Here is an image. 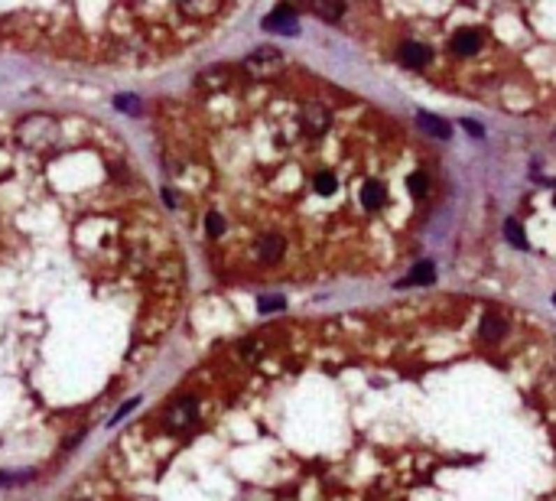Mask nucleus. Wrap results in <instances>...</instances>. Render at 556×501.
Here are the masks:
<instances>
[{"instance_id":"7ed1b4c3","label":"nucleus","mask_w":556,"mask_h":501,"mask_svg":"<svg viewBox=\"0 0 556 501\" xmlns=\"http://www.w3.org/2000/svg\"><path fill=\"white\" fill-rule=\"evenodd\" d=\"M147 117L163 202L231 290L394 274L446 199L423 133L283 49L202 68Z\"/></svg>"},{"instance_id":"423d86ee","label":"nucleus","mask_w":556,"mask_h":501,"mask_svg":"<svg viewBox=\"0 0 556 501\" xmlns=\"http://www.w3.org/2000/svg\"><path fill=\"white\" fill-rule=\"evenodd\" d=\"M267 27L270 29H286V33H293V27H296V17H293L290 7H280L274 10L270 17H267Z\"/></svg>"},{"instance_id":"f03ea898","label":"nucleus","mask_w":556,"mask_h":501,"mask_svg":"<svg viewBox=\"0 0 556 501\" xmlns=\"http://www.w3.org/2000/svg\"><path fill=\"white\" fill-rule=\"evenodd\" d=\"M189 261L111 124L0 114V485L66 465L176 332Z\"/></svg>"},{"instance_id":"39448f33","label":"nucleus","mask_w":556,"mask_h":501,"mask_svg":"<svg viewBox=\"0 0 556 501\" xmlns=\"http://www.w3.org/2000/svg\"><path fill=\"white\" fill-rule=\"evenodd\" d=\"M241 3H23L0 7V56L92 72L170 66L221 36Z\"/></svg>"},{"instance_id":"f257e3e1","label":"nucleus","mask_w":556,"mask_h":501,"mask_svg":"<svg viewBox=\"0 0 556 501\" xmlns=\"http://www.w3.org/2000/svg\"><path fill=\"white\" fill-rule=\"evenodd\" d=\"M56 501H556V332L462 293L267 322Z\"/></svg>"},{"instance_id":"20e7f679","label":"nucleus","mask_w":556,"mask_h":501,"mask_svg":"<svg viewBox=\"0 0 556 501\" xmlns=\"http://www.w3.org/2000/svg\"><path fill=\"white\" fill-rule=\"evenodd\" d=\"M381 66L514 117H556V0L309 3Z\"/></svg>"}]
</instances>
